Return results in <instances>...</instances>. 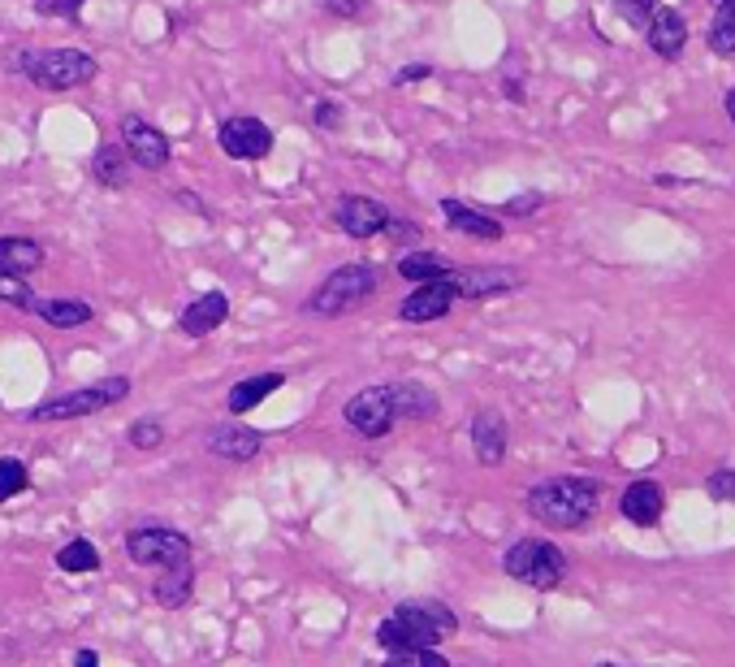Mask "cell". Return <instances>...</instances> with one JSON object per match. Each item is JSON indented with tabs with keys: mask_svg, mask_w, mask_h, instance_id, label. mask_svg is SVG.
<instances>
[{
	"mask_svg": "<svg viewBox=\"0 0 735 667\" xmlns=\"http://www.w3.org/2000/svg\"><path fill=\"white\" fill-rule=\"evenodd\" d=\"M390 235H393V239H402V243H411V239H420V230H416V226H411V221H398V226H393Z\"/></svg>",
	"mask_w": 735,
	"mask_h": 667,
	"instance_id": "obj_40",
	"label": "cell"
},
{
	"mask_svg": "<svg viewBox=\"0 0 735 667\" xmlns=\"http://www.w3.org/2000/svg\"><path fill=\"white\" fill-rule=\"evenodd\" d=\"M705 494L714 503H735V468H718L710 481H705Z\"/></svg>",
	"mask_w": 735,
	"mask_h": 667,
	"instance_id": "obj_34",
	"label": "cell"
},
{
	"mask_svg": "<svg viewBox=\"0 0 735 667\" xmlns=\"http://www.w3.org/2000/svg\"><path fill=\"white\" fill-rule=\"evenodd\" d=\"M325 9L338 13V18H355V13H359V0H325Z\"/></svg>",
	"mask_w": 735,
	"mask_h": 667,
	"instance_id": "obj_38",
	"label": "cell"
},
{
	"mask_svg": "<svg viewBox=\"0 0 735 667\" xmlns=\"http://www.w3.org/2000/svg\"><path fill=\"white\" fill-rule=\"evenodd\" d=\"M459 628L454 612L433 598H407L393 607L390 619L377 624V642L386 655H407V650H433L441 637Z\"/></svg>",
	"mask_w": 735,
	"mask_h": 667,
	"instance_id": "obj_1",
	"label": "cell"
},
{
	"mask_svg": "<svg viewBox=\"0 0 735 667\" xmlns=\"http://www.w3.org/2000/svg\"><path fill=\"white\" fill-rule=\"evenodd\" d=\"M312 122H316L321 131H338V126H343V108H338V104H316V108H312Z\"/></svg>",
	"mask_w": 735,
	"mask_h": 667,
	"instance_id": "obj_36",
	"label": "cell"
},
{
	"mask_svg": "<svg viewBox=\"0 0 735 667\" xmlns=\"http://www.w3.org/2000/svg\"><path fill=\"white\" fill-rule=\"evenodd\" d=\"M122 148L130 156V165H139V169H165L169 165V139L135 113L122 117Z\"/></svg>",
	"mask_w": 735,
	"mask_h": 667,
	"instance_id": "obj_9",
	"label": "cell"
},
{
	"mask_svg": "<svg viewBox=\"0 0 735 667\" xmlns=\"http://www.w3.org/2000/svg\"><path fill=\"white\" fill-rule=\"evenodd\" d=\"M386 667H450L438 650H407V655H386Z\"/></svg>",
	"mask_w": 735,
	"mask_h": 667,
	"instance_id": "obj_33",
	"label": "cell"
},
{
	"mask_svg": "<svg viewBox=\"0 0 735 667\" xmlns=\"http://www.w3.org/2000/svg\"><path fill=\"white\" fill-rule=\"evenodd\" d=\"M644 35H649V49L658 52L662 61H680L687 49V18L680 9H653Z\"/></svg>",
	"mask_w": 735,
	"mask_h": 667,
	"instance_id": "obj_13",
	"label": "cell"
},
{
	"mask_svg": "<svg viewBox=\"0 0 735 667\" xmlns=\"http://www.w3.org/2000/svg\"><path fill=\"white\" fill-rule=\"evenodd\" d=\"M705 44L714 56H735V13H727V9L714 13V22L705 27Z\"/></svg>",
	"mask_w": 735,
	"mask_h": 667,
	"instance_id": "obj_29",
	"label": "cell"
},
{
	"mask_svg": "<svg viewBox=\"0 0 735 667\" xmlns=\"http://www.w3.org/2000/svg\"><path fill=\"white\" fill-rule=\"evenodd\" d=\"M433 70L429 65H407V70H398V83H420V79H429Z\"/></svg>",
	"mask_w": 735,
	"mask_h": 667,
	"instance_id": "obj_39",
	"label": "cell"
},
{
	"mask_svg": "<svg viewBox=\"0 0 735 667\" xmlns=\"http://www.w3.org/2000/svg\"><path fill=\"white\" fill-rule=\"evenodd\" d=\"M208 451L230 463H246L260 456V434L251 425H217L208 434Z\"/></svg>",
	"mask_w": 735,
	"mask_h": 667,
	"instance_id": "obj_17",
	"label": "cell"
},
{
	"mask_svg": "<svg viewBox=\"0 0 735 667\" xmlns=\"http://www.w3.org/2000/svg\"><path fill=\"white\" fill-rule=\"evenodd\" d=\"M506 576L533 585V590H558L563 576H567V555L554 546V542H540V538H519L506 555H502Z\"/></svg>",
	"mask_w": 735,
	"mask_h": 667,
	"instance_id": "obj_6",
	"label": "cell"
},
{
	"mask_svg": "<svg viewBox=\"0 0 735 667\" xmlns=\"http://www.w3.org/2000/svg\"><path fill=\"white\" fill-rule=\"evenodd\" d=\"M718 9H727V13H735V0H718Z\"/></svg>",
	"mask_w": 735,
	"mask_h": 667,
	"instance_id": "obj_43",
	"label": "cell"
},
{
	"mask_svg": "<svg viewBox=\"0 0 735 667\" xmlns=\"http://www.w3.org/2000/svg\"><path fill=\"white\" fill-rule=\"evenodd\" d=\"M0 269H9V273H18V278H27V273L44 269V248H40L35 239L9 235V239H0Z\"/></svg>",
	"mask_w": 735,
	"mask_h": 667,
	"instance_id": "obj_21",
	"label": "cell"
},
{
	"mask_svg": "<svg viewBox=\"0 0 735 667\" xmlns=\"http://www.w3.org/2000/svg\"><path fill=\"white\" fill-rule=\"evenodd\" d=\"M441 212H445V221L459 230V235H468V239H481V243H497L506 230L493 221L490 212H476V208L459 205V200H441Z\"/></svg>",
	"mask_w": 735,
	"mask_h": 667,
	"instance_id": "obj_19",
	"label": "cell"
},
{
	"mask_svg": "<svg viewBox=\"0 0 735 667\" xmlns=\"http://www.w3.org/2000/svg\"><path fill=\"white\" fill-rule=\"evenodd\" d=\"M619 512L628 515L637 529H653L662 520V512H666V494H662L658 481H632L623 490V499H619Z\"/></svg>",
	"mask_w": 735,
	"mask_h": 667,
	"instance_id": "obj_14",
	"label": "cell"
},
{
	"mask_svg": "<svg viewBox=\"0 0 735 667\" xmlns=\"http://www.w3.org/2000/svg\"><path fill=\"white\" fill-rule=\"evenodd\" d=\"M282 382H286L282 373H255V377H243V382L230 390V399H225V404H230L234 416H243V411L260 408L273 390H282Z\"/></svg>",
	"mask_w": 735,
	"mask_h": 667,
	"instance_id": "obj_20",
	"label": "cell"
},
{
	"mask_svg": "<svg viewBox=\"0 0 735 667\" xmlns=\"http://www.w3.org/2000/svg\"><path fill=\"white\" fill-rule=\"evenodd\" d=\"M398 420L393 411V390L390 386H364L350 404H346V425L359 434V438H386Z\"/></svg>",
	"mask_w": 735,
	"mask_h": 667,
	"instance_id": "obj_8",
	"label": "cell"
},
{
	"mask_svg": "<svg viewBox=\"0 0 735 667\" xmlns=\"http://www.w3.org/2000/svg\"><path fill=\"white\" fill-rule=\"evenodd\" d=\"M472 451L485 468H497L506 460V420H502V411L485 408L472 416Z\"/></svg>",
	"mask_w": 735,
	"mask_h": 667,
	"instance_id": "obj_15",
	"label": "cell"
},
{
	"mask_svg": "<svg viewBox=\"0 0 735 667\" xmlns=\"http://www.w3.org/2000/svg\"><path fill=\"white\" fill-rule=\"evenodd\" d=\"M0 304H9V309H22V312L40 309L35 291L27 286V278H18V273H9V269H0Z\"/></svg>",
	"mask_w": 735,
	"mask_h": 667,
	"instance_id": "obj_28",
	"label": "cell"
},
{
	"mask_svg": "<svg viewBox=\"0 0 735 667\" xmlns=\"http://www.w3.org/2000/svg\"><path fill=\"white\" fill-rule=\"evenodd\" d=\"M377 295V269L364 264V260H350L343 269H334L307 300V312L316 316H343V312L359 309L364 300Z\"/></svg>",
	"mask_w": 735,
	"mask_h": 667,
	"instance_id": "obj_3",
	"label": "cell"
},
{
	"mask_svg": "<svg viewBox=\"0 0 735 667\" xmlns=\"http://www.w3.org/2000/svg\"><path fill=\"white\" fill-rule=\"evenodd\" d=\"M653 9H658V0H615V13H619L628 27H637V31H644V27H649Z\"/></svg>",
	"mask_w": 735,
	"mask_h": 667,
	"instance_id": "obj_32",
	"label": "cell"
},
{
	"mask_svg": "<svg viewBox=\"0 0 735 667\" xmlns=\"http://www.w3.org/2000/svg\"><path fill=\"white\" fill-rule=\"evenodd\" d=\"M524 508L545 529H585L601 508V486L592 477H549L528 490Z\"/></svg>",
	"mask_w": 735,
	"mask_h": 667,
	"instance_id": "obj_2",
	"label": "cell"
},
{
	"mask_svg": "<svg viewBox=\"0 0 735 667\" xmlns=\"http://www.w3.org/2000/svg\"><path fill=\"white\" fill-rule=\"evenodd\" d=\"M56 567H61V572H96L99 551L87 538H74V542H65V546L56 551Z\"/></svg>",
	"mask_w": 735,
	"mask_h": 667,
	"instance_id": "obj_27",
	"label": "cell"
},
{
	"mask_svg": "<svg viewBox=\"0 0 735 667\" xmlns=\"http://www.w3.org/2000/svg\"><path fill=\"white\" fill-rule=\"evenodd\" d=\"M196 594V564H178V567H160L156 585H151V598L165 607V612H178L187 607Z\"/></svg>",
	"mask_w": 735,
	"mask_h": 667,
	"instance_id": "obj_18",
	"label": "cell"
},
{
	"mask_svg": "<svg viewBox=\"0 0 735 667\" xmlns=\"http://www.w3.org/2000/svg\"><path fill=\"white\" fill-rule=\"evenodd\" d=\"M727 117H732V126H735V87L727 92Z\"/></svg>",
	"mask_w": 735,
	"mask_h": 667,
	"instance_id": "obj_42",
	"label": "cell"
},
{
	"mask_svg": "<svg viewBox=\"0 0 735 667\" xmlns=\"http://www.w3.org/2000/svg\"><path fill=\"white\" fill-rule=\"evenodd\" d=\"M533 208H540V196H537V191H528L524 200H511V205H506V212H511V217H528Z\"/></svg>",
	"mask_w": 735,
	"mask_h": 667,
	"instance_id": "obj_37",
	"label": "cell"
},
{
	"mask_svg": "<svg viewBox=\"0 0 735 667\" xmlns=\"http://www.w3.org/2000/svg\"><path fill=\"white\" fill-rule=\"evenodd\" d=\"M35 312H40L49 325H56V330H74V325H87V321L96 316L92 304H83V300H44Z\"/></svg>",
	"mask_w": 735,
	"mask_h": 667,
	"instance_id": "obj_26",
	"label": "cell"
},
{
	"mask_svg": "<svg viewBox=\"0 0 735 667\" xmlns=\"http://www.w3.org/2000/svg\"><path fill=\"white\" fill-rule=\"evenodd\" d=\"M126 395H130V382H126V377H104V382H92V386H83V390H70V395H61V399H49V404L31 408L27 420H31V425H52V420L96 416V411L122 404Z\"/></svg>",
	"mask_w": 735,
	"mask_h": 667,
	"instance_id": "obj_5",
	"label": "cell"
},
{
	"mask_svg": "<svg viewBox=\"0 0 735 667\" xmlns=\"http://www.w3.org/2000/svg\"><path fill=\"white\" fill-rule=\"evenodd\" d=\"M92 165H96V178L104 187H117V191H122V187L130 183V156H126V148H117V144H104Z\"/></svg>",
	"mask_w": 735,
	"mask_h": 667,
	"instance_id": "obj_25",
	"label": "cell"
},
{
	"mask_svg": "<svg viewBox=\"0 0 735 667\" xmlns=\"http://www.w3.org/2000/svg\"><path fill=\"white\" fill-rule=\"evenodd\" d=\"M459 282V300H490L497 291H515L519 278L515 273H493V269H476V273H454Z\"/></svg>",
	"mask_w": 735,
	"mask_h": 667,
	"instance_id": "obj_22",
	"label": "cell"
},
{
	"mask_svg": "<svg viewBox=\"0 0 735 667\" xmlns=\"http://www.w3.org/2000/svg\"><path fill=\"white\" fill-rule=\"evenodd\" d=\"M74 667H99V655L96 650H78V655H74Z\"/></svg>",
	"mask_w": 735,
	"mask_h": 667,
	"instance_id": "obj_41",
	"label": "cell"
},
{
	"mask_svg": "<svg viewBox=\"0 0 735 667\" xmlns=\"http://www.w3.org/2000/svg\"><path fill=\"white\" fill-rule=\"evenodd\" d=\"M597 667H623V664H597Z\"/></svg>",
	"mask_w": 735,
	"mask_h": 667,
	"instance_id": "obj_44",
	"label": "cell"
},
{
	"mask_svg": "<svg viewBox=\"0 0 735 667\" xmlns=\"http://www.w3.org/2000/svg\"><path fill=\"white\" fill-rule=\"evenodd\" d=\"M83 4H87V0H35V9H40L44 18H74Z\"/></svg>",
	"mask_w": 735,
	"mask_h": 667,
	"instance_id": "obj_35",
	"label": "cell"
},
{
	"mask_svg": "<svg viewBox=\"0 0 735 667\" xmlns=\"http://www.w3.org/2000/svg\"><path fill=\"white\" fill-rule=\"evenodd\" d=\"M22 74L44 87V92H74L83 83L96 79V56L83 49H49V52H27L22 56Z\"/></svg>",
	"mask_w": 735,
	"mask_h": 667,
	"instance_id": "obj_4",
	"label": "cell"
},
{
	"mask_svg": "<svg viewBox=\"0 0 735 667\" xmlns=\"http://www.w3.org/2000/svg\"><path fill=\"white\" fill-rule=\"evenodd\" d=\"M31 486V472H27V463L22 460H0V503H9L13 494H22Z\"/></svg>",
	"mask_w": 735,
	"mask_h": 667,
	"instance_id": "obj_30",
	"label": "cell"
},
{
	"mask_svg": "<svg viewBox=\"0 0 735 667\" xmlns=\"http://www.w3.org/2000/svg\"><path fill=\"white\" fill-rule=\"evenodd\" d=\"M225 316H230V300H225L221 291H208V295H199V300H191V304L182 309L178 330H182L187 338H203V334H212Z\"/></svg>",
	"mask_w": 735,
	"mask_h": 667,
	"instance_id": "obj_16",
	"label": "cell"
},
{
	"mask_svg": "<svg viewBox=\"0 0 735 667\" xmlns=\"http://www.w3.org/2000/svg\"><path fill=\"white\" fill-rule=\"evenodd\" d=\"M393 390V411L398 416H411V420H433L438 416V395L420 382H398Z\"/></svg>",
	"mask_w": 735,
	"mask_h": 667,
	"instance_id": "obj_23",
	"label": "cell"
},
{
	"mask_svg": "<svg viewBox=\"0 0 735 667\" xmlns=\"http://www.w3.org/2000/svg\"><path fill=\"white\" fill-rule=\"evenodd\" d=\"M217 139H221V148L234 156V160H264V156L273 153V131L260 117H230V122H221Z\"/></svg>",
	"mask_w": 735,
	"mask_h": 667,
	"instance_id": "obj_10",
	"label": "cell"
},
{
	"mask_svg": "<svg viewBox=\"0 0 735 667\" xmlns=\"http://www.w3.org/2000/svg\"><path fill=\"white\" fill-rule=\"evenodd\" d=\"M454 300H459V282H454V273L450 278H438V282H420L402 304H398V316L402 321H441L445 312L454 309Z\"/></svg>",
	"mask_w": 735,
	"mask_h": 667,
	"instance_id": "obj_11",
	"label": "cell"
},
{
	"mask_svg": "<svg viewBox=\"0 0 735 667\" xmlns=\"http://www.w3.org/2000/svg\"><path fill=\"white\" fill-rule=\"evenodd\" d=\"M334 226L343 235H350V239H372V235H381L390 226V212H386V205H377L368 196H343L338 208H334Z\"/></svg>",
	"mask_w": 735,
	"mask_h": 667,
	"instance_id": "obj_12",
	"label": "cell"
},
{
	"mask_svg": "<svg viewBox=\"0 0 735 667\" xmlns=\"http://www.w3.org/2000/svg\"><path fill=\"white\" fill-rule=\"evenodd\" d=\"M126 555L135 567H156V572L191 564V538L178 529H165V524H144V529L126 533Z\"/></svg>",
	"mask_w": 735,
	"mask_h": 667,
	"instance_id": "obj_7",
	"label": "cell"
},
{
	"mask_svg": "<svg viewBox=\"0 0 735 667\" xmlns=\"http://www.w3.org/2000/svg\"><path fill=\"white\" fill-rule=\"evenodd\" d=\"M398 273L407 282H438V278L454 273V264L441 257V252H407V257L398 260Z\"/></svg>",
	"mask_w": 735,
	"mask_h": 667,
	"instance_id": "obj_24",
	"label": "cell"
},
{
	"mask_svg": "<svg viewBox=\"0 0 735 667\" xmlns=\"http://www.w3.org/2000/svg\"><path fill=\"white\" fill-rule=\"evenodd\" d=\"M126 438H130L135 451H156V447L165 442V425L151 420V416H144V420H135V425L126 429Z\"/></svg>",
	"mask_w": 735,
	"mask_h": 667,
	"instance_id": "obj_31",
	"label": "cell"
}]
</instances>
